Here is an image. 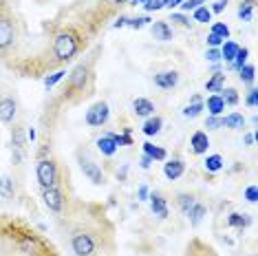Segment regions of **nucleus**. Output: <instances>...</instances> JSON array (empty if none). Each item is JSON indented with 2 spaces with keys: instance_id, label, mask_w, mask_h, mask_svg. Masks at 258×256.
I'll return each mask as SVG.
<instances>
[{
  "instance_id": "423d86ee",
  "label": "nucleus",
  "mask_w": 258,
  "mask_h": 256,
  "mask_svg": "<svg viewBox=\"0 0 258 256\" xmlns=\"http://www.w3.org/2000/svg\"><path fill=\"white\" fill-rule=\"evenodd\" d=\"M14 38H16V27H14V20H11L9 14H0V53L7 51L11 44H14Z\"/></svg>"
},
{
  "instance_id": "5fc2aeb1",
  "label": "nucleus",
  "mask_w": 258,
  "mask_h": 256,
  "mask_svg": "<svg viewBox=\"0 0 258 256\" xmlns=\"http://www.w3.org/2000/svg\"><path fill=\"white\" fill-rule=\"evenodd\" d=\"M256 139H258V133L254 131V133H249V135H245V144H247V146H251Z\"/></svg>"
},
{
  "instance_id": "864d4df0",
  "label": "nucleus",
  "mask_w": 258,
  "mask_h": 256,
  "mask_svg": "<svg viewBox=\"0 0 258 256\" xmlns=\"http://www.w3.org/2000/svg\"><path fill=\"white\" fill-rule=\"evenodd\" d=\"M181 3H183V0H163V7H168V9H174V7H179Z\"/></svg>"
},
{
  "instance_id": "bb28decb",
  "label": "nucleus",
  "mask_w": 258,
  "mask_h": 256,
  "mask_svg": "<svg viewBox=\"0 0 258 256\" xmlns=\"http://www.w3.org/2000/svg\"><path fill=\"white\" fill-rule=\"evenodd\" d=\"M223 126L232 128V131H240L245 126V117L240 113H230L227 117H223Z\"/></svg>"
},
{
  "instance_id": "8fccbe9b",
  "label": "nucleus",
  "mask_w": 258,
  "mask_h": 256,
  "mask_svg": "<svg viewBox=\"0 0 258 256\" xmlns=\"http://www.w3.org/2000/svg\"><path fill=\"white\" fill-rule=\"evenodd\" d=\"M139 166H142V168H144V170H148V168L152 166V159H150V157H148V155H144V157H142V159H139Z\"/></svg>"
},
{
  "instance_id": "6ab92c4d",
  "label": "nucleus",
  "mask_w": 258,
  "mask_h": 256,
  "mask_svg": "<svg viewBox=\"0 0 258 256\" xmlns=\"http://www.w3.org/2000/svg\"><path fill=\"white\" fill-rule=\"evenodd\" d=\"M205 214H208V208H205L203 203L195 201V206H192L190 210H187V214H185V217L190 219V223H192V225H195V228H197V225H199V223H201V221H203V217H205Z\"/></svg>"
},
{
  "instance_id": "a211bd4d",
  "label": "nucleus",
  "mask_w": 258,
  "mask_h": 256,
  "mask_svg": "<svg viewBox=\"0 0 258 256\" xmlns=\"http://www.w3.org/2000/svg\"><path fill=\"white\" fill-rule=\"evenodd\" d=\"M161 128H163V119L159 117V115H150V117L146 119V124H144V135L155 137V135H159Z\"/></svg>"
},
{
  "instance_id": "aec40b11",
  "label": "nucleus",
  "mask_w": 258,
  "mask_h": 256,
  "mask_svg": "<svg viewBox=\"0 0 258 256\" xmlns=\"http://www.w3.org/2000/svg\"><path fill=\"white\" fill-rule=\"evenodd\" d=\"M16 197V185H14V179L7 177V174H3L0 177V199H14Z\"/></svg>"
},
{
  "instance_id": "4be33fe9",
  "label": "nucleus",
  "mask_w": 258,
  "mask_h": 256,
  "mask_svg": "<svg viewBox=\"0 0 258 256\" xmlns=\"http://www.w3.org/2000/svg\"><path fill=\"white\" fill-rule=\"evenodd\" d=\"M223 89H225V73H214L212 78L205 82V91L208 93H221Z\"/></svg>"
},
{
  "instance_id": "a878e982",
  "label": "nucleus",
  "mask_w": 258,
  "mask_h": 256,
  "mask_svg": "<svg viewBox=\"0 0 258 256\" xmlns=\"http://www.w3.org/2000/svg\"><path fill=\"white\" fill-rule=\"evenodd\" d=\"M208 110H210V115H221L225 110V102H223V97L219 93H212L208 97Z\"/></svg>"
},
{
  "instance_id": "6e6552de",
  "label": "nucleus",
  "mask_w": 258,
  "mask_h": 256,
  "mask_svg": "<svg viewBox=\"0 0 258 256\" xmlns=\"http://www.w3.org/2000/svg\"><path fill=\"white\" fill-rule=\"evenodd\" d=\"M42 199H44V206L49 208L51 212H62L64 210V195L57 185H51V188H44L42 190Z\"/></svg>"
},
{
  "instance_id": "f8f14e48",
  "label": "nucleus",
  "mask_w": 258,
  "mask_h": 256,
  "mask_svg": "<svg viewBox=\"0 0 258 256\" xmlns=\"http://www.w3.org/2000/svg\"><path fill=\"white\" fill-rule=\"evenodd\" d=\"M148 201H150V210H152L155 217L168 219V203H166V199H163L159 192H152V195L148 197Z\"/></svg>"
},
{
  "instance_id": "b1692460",
  "label": "nucleus",
  "mask_w": 258,
  "mask_h": 256,
  "mask_svg": "<svg viewBox=\"0 0 258 256\" xmlns=\"http://www.w3.org/2000/svg\"><path fill=\"white\" fill-rule=\"evenodd\" d=\"M238 49L240 46L236 42H232V40H225V42L221 44V60H225V62H234V57H236L238 53Z\"/></svg>"
},
{
  "instance_id": "6e6d98bb",
  "label": "nucleus",
  "mask_w": 258,
  "mask_h": 256,
  "mask_svg": "<svg viewBox=\"0 0 258 256\" xmlns=\"http://www.w3.org/2000/svg\"><path fill=\"white\" fill-rule=\"evenodd\" d=\"M0 14H7V0H0Z\"/></svg>"
},
{
  "instance_id": "37998d69",
  "label": "nucleus",
  "mask_w": 258,
  "mask_h": 256,
  "mask_svg": "<svg viewBox=\"0 0 258 256\" xmlns=\"http://www.w3.org/2000/svg\"><path fill=\"white\" fill-rule=\"evenodd\" d=\"M205 57H208L210 62H221V49H212V46H210V49L205 51Z\"/></svg>"
},
{
  "instance_id": "473e14b6",
  "label": "nucleus",
  "mask_w": 258,
  "mask_h": 256,
  "mask_svg": "<svg viewBox=\"0 0 258 256\" xmlns=\"http://www.w3.org/2000/svg\"><path fill=\"white\" fill-rule=\"evenodd\" d=\"M247 55H249V51L245 49V46H240L238 53H236V57H234V62L230 64V67L234 69V71H238V69L243 67V64H247Z\"/></svg>"
},
{
  "instance_id": "393cba45",
  "label": "nucleus",
  "mask_w": 258,
  "mask_h": 256,
  "mask_svg": "<svg viewBox=\"0 0 258 256\" xmlns=\"http://www.w3.org/2000/svg\"><path fill=\"white\" fill-rule=\"evenodd\" d=\"M144 155H148L152 161H166V150L159 148V146H155V144H150V142H146L144 144Z\"/></svg>"
},
{
  "instance_id": "de8ad7c7",
  "label": "nucleus",
  "mask_w": 258,
  "mask_h": 256,
  "mask_svg": "<svg viewBox=\"0 0 258 256\" xmlns=\"http://www.w3.org/2000/svg\"><path fill=\"white\" fill-rule=\"evenodd\" d=\"M208 44L212 46V49H219V46L223 44V38H219V36H214V33H210L208 36Z\"/></svg>"
},
{
  "instance_id": "13d9d810",
  "label": "nucleus",
  "mask_w": 258,
  "mask_h": 256,
  "mask_svg": "<svg viewBox=\"0 0 258 256\" xmlns=\"http://www.w3.org/2000/svg\"><path fill=\"white\" fill-rule=\"evenodd\" d=\"M108 3H113V5H128L131 0H108Z\"/></svg>"
},
{
  "instance_id": "4d7b16f0",
  "label": "nucleus",
  "mask_w": 258,
  "mask_h": 256,
  "mask_svg": "<svg viewBox=\"0 0 258 256\" xmlns=\"http://www.w3.org/2000/svg\"><path fill=\"white\" fill-rule=\"evenodd\" d=\"M27 139H31V142L36 139V131H33V128H29V131H27Z\"/></svg>"
},
{
  "instance_id": "e433bc0d",
  "label": "nucleus",
  "mask_w": 258,
  "mask_h": 256,
  "mask_svg": "<svg viewBox=\"0 0 258 256\" xmlns=\"http://www.w3.org/2000/svg\"><path fill=\"white\" fill-rule=\"evenodd\" d=\"M221 126H223V117H221V115H210V117L205 119V128H208V131H219Z\"/></svg>"
},
{
  "instance_id": "7ed1b4c3",
  "label": "nucleus",
  "mask_w": 258,
  "mask_h": 256,
  "mask_svg": "<svg viewBox=\"0 0 258 256\" xmlns=\"http://www.w3.org/2000/svg\"><path fill=\"white\" fill-rule=\"evenodd\" d=\"M36 177H38V183L40 188H51V185H57V179H60V174H57V164L51 157H40L38 166H36Z\"/></svg>"
},
{
  "instance_id": "c85d7f7f",
  "label": "nucleus",
  "mask_w": 258,
  "mask_h": 256,
  "mask_svg": "<svg viewBox=\"0 0 258 256\" xmlns=\"http://www.w3.org/2000/svg\"><path fill=\"white\" fill-rule=\"evenodd\" d=\"M203 166H205V170H208V172H219L221 168H223V157H221V155H210V157H205Z\"/></svg>"
},
{
  "instance_id": "2f4dec72",
  "label": "nucleus",
  "mask_w": 258,
  "mask_h": 256,
  "mask_svg": "<svg viewBox=\"0 0 258 256\" xmlns=\"http://www.w3.org/2000/svg\"><path fill=\"white\" fill-rule=\"evenodd\" d=\"M219 95L223 97L225 106H236V104H238V91L236 89H223Z\"/></svg>"
},
{
  "instance_id": "a19ab883",
  "label": "nucleus",
  "mask_w": 258,
  "mask_h": 256,
  "mask_svg": "<svg viewBox=\"0 0 258 256\" xmlns=\"http://www.w3.org/2000/svg\"><path fill=\"white\" fill-rule=\"evenodd\" d=\"M170 20H172V22H179L181 27H192V20L187 18L185 14H172V16H170Z\"/></svg>"
},
{
  "instance_id": "3c124183",
  "label": "nucleus",
  "mask_w": 258,
  "mask_h": 256,
  "mask_svg": "<svg viewBox=\"0 0 258 256\" xmlns=\"http://www.w3.org/2000/svg\"><path fill=\"white\" fill-rule=\"evenodd\" d=\"M128 20H131V18H128V16H119V18H117V22H115V29H121V27H126L128 25Z\"/></svg>"
},
{
  "instance_id": "5701e85b",
  "label": "nucleus",
  "mask_w": 258,
  "mask_h": 256,
  "mask_svg": "<svg viewBox=\"0 0 258 256\" xmlns=\"http://www.w3.org/2000/svg\"><path fill=\"white\" fill-rule=\"evenodd\" d=\"M249 223H251V217H249V214L232 212L230 217H227V225H230V228H236V230H243V228H247Z\"/></svg>"
},
{
  "instance_id": "20e7f679",
  "label": "nucleus",
  "mask_w": 258,
  "mask_h": 256,
  "mask_svg": "<svg viewBox=\"0 0 258 256\" xmlns=\"http://www.w3.org/2000/svg\"><path fill=\"white\" fill-rule=\"evenodd\" d=\"M71 249L75 256H93L97 249V241L89 232H75L71 236Z\"/></svg>"
},
{
  "instance_id": "f03ea898",
  "label": "nucleus",
  "mask_w": 258,
  "mask_h": 256,
  "mask_svg": "<svg viewBox=\"0 0 258 256\" xmlns=\"http://www.w3.org/2000/svg\"><path fill=\"white\" fill-rule=\"evenodd\" d=\"M93 80V73H91V67L89 64H78V67L73 69L71 73H69V84H67V95H73V93H78V95H89V84Z\"/></svg>"
},
{
  "instance_id": "1a4fd4ad",
  "label": "nucleus",
  "mask_w": 258,
  "mask_h": 256,
  "mask_svg": "<svg viewBox=\"0 0 258 256\" xmlns=\"http://www.w3.org/2000/svg\"><path fill=\"white\" fill-rule=\"evenodd\" d=\"M16 113H18V104H16V100L3 97V100H0V121H3V124H11L16 117Z\"/></svg>"
},
{
  "instance_id": "79ce46f5",
  "label": "nucleus",
  "mask_w": 258,
  "mask_h": 256,
  "mask_svg": "<svg viewBox=\"0 0 258 256\" xmlns=\"http://www.w3.org/2000/svg\"><path fill=\"white\" fill-rule=\"evenodd\" d=\"M144 9L146 11H159V9H163V0H146Z\"/></svg>"
},
{
  "instance_id": "a18cd8bd",
  "label": "nucleus",
  "mask_w": 258,
  "mask_h": 256,
  "mask_svg": "<svg viewBox=\"0 0 258 256\" xmlns=\"http://www.w3.org/2000/svg\"><path fill=\"white\" fill-rule=\"evenodd\" d=\"M227 3H230V0H216L212 7H210V11H212V14H221V11H225Z\"/></svg>"
},
{
  "instance_id": "ddd939ff",
  "label": "nucleus",
  "mask_w": 258,
  "mask_h": 256,
  "mask_svg": "<svg viewBox=\"0 0 258 256\" xmlns=\"http://www.w3.org/2000/svg\"><path fill=\"white\" fill-rule=\"evenodd\" d=\"M190 146H192V153H195V155L208 153V148H210L208 133H205V131H197L195 135H192V139H190Z\"/></svg>"
},
{
  "instance_id": "4c0bfd02",
  "label": "nucleus",
  "mask_w": 258,
  "mask_h": 256,
  "mask_svg": "<svg viewBox=\"0 0 258 256\" xmlns=\"http://www.w3.org/2000/svg\"><path fill=\"white\" fill-rule=\"evenodd\" d=\"M148 22H152L148 16H137V18H131V20H128V27H131V29H144L146 25H148Z\"/></svg>"
},
{
  "instance_id": "9d476101",
  "label": "nucleus",
  "mask_w": 258,
  "mask_h": 256,
  "mask_svg": "<svg viewBox=\"0 0 258 256\" xmlns=\"http://www.w3.org/2000/svg\"><path fill=\"white\" fill-rule=\"evenodd\" d=\"M179 84V73L177 71H161L155 75V86H159L163 91H170Z\"/></svg>"
},
{
  "instance_id": "09e8293b",
  "label": "nucleus",
  "mask_w": 258,
  "mask_h": 256,
  "mask_svg": "<svg viewBox=\"0 0 258 256\" xmlns=\"http://www.w3.org/2000/svg\"><path fill=\"white\" fill-rule=\"evenodd\" d=\"M148 197H150L148 185H139V199H142V201H148Z\"/></svg>"
},
{
  "instance_id": "4468645a",
  "label": "nucleus",
  "mask_w": 258,
  "mask_h": 256,
  "mask_svg": "<svg viewBox=\"0 0 258 256\" xmlns=\"http://www.w3.org/2000/svg\"><path fill=\"white\" fill-rule=\"evenodd\" d=\"M183 172H185V164L181 159H170L163 164V174H166V179H170V181H177Z\"/></svg>"
},
{
  "instance_id": "49530a36",
  "label": "nucleus",
  "mask_w": 258,
  "mask_h": 256,
  "mask_svg": "<svg viewBox=\"0 0 258 256\" xmlns=\"http://www.w3.org/2000/svg\"><path fill=\"white\" fill-rule=\"evenodd\" d=\"M245 199H247L249 203H256V199H258V190H256V185H249V188L245 190Z\"/></svg>"
},
{
  "instance_id": "9b49d317",
  "label": "nucleus",
  "mask_w": 258,
  "mask_h": 256,
  "mask_svg": "<svg viewBox=\"0 0 258 256\" xmlns=\"http://www.w3.org/2000/svg\"><path fill=\"white\" fill-rule=\"evenodd\" d=\"M150 31L155 36V40H159V42H170L172 40V27L168 25V20H155Z\"/></svg>"
},
{
  "instance_id": "f3484780",
  "label": "nucleus",
  "mask_w": 258,
  "mask_h": 256,
  "mask_svg": "<svg viewBox=\"0 0 258 256\" xmlns=\"http://www.w3.org/2000/svg\"><path fill=\"white\" fill-rule=\"evenodd\" d=\"M97 150L106 157H113L117 153V144H115V139H113L110 133H106V135H102L97 139Z\"/></svg>"
},
{
  "instance_id": "603ef678",
  "label": "nucleus",
  "mask_w": 258,
  "mask_h": 256,
  "mask_svg": "<svg viewBox=\"0 0 258 256\" xmlns=\"http://www.w3.org/2000/svg\"><path fill=\"white\" fill-rule=\"evenodd\" d=\"M126 174H128V164H124V166L119 168V170H117V179H119V181H124Z\"/></svg>"
},
{
  "instance_id": "0eeeda50",
  "label": "nucleus",
  "mask_w": 258,
  "mask_h": 256,
  "mask_svg": "<svg viewBox=\"0 0 258 256\" xmlns=\"http://www.w3.org/2000/svg\"><path fill=\"white\" fill-rule=\"evenodd\" d=\"M80 168H82V172H84V177L89 179L91 183H95V185H102L104 181H106V174H104V170L99 168L93 159H80Z\"/></svg>"
},
{
  "instance_id": "2eb2a0df",
  "label": "nucleus",
  "mask_w": 258,
  "mask_h": 256,
  "mask_svg": "<svg viewBox=\"0 0 258 256\" xmlns=\"http://www.w3.org/2000/svg\"><path fill=\"white\" fill-rule=\"evenodd\" d=\"M133 110L139 117H150V115H155V104H152L148 97H137V100L133 102Z\"/></svg>"
},
{
  "instance_id": "c9c22d12",
  "label": "nucleus",
  "mask_w": 258,
  "mask_h": 256,
  "mask_svg": "<svg viewBox=\"0 0 258 256\" xmlns=\"http://www.w3.org/2000/svg\"><path fill=\"white\" fill-rule=\"evenodd\" d=\"M64 75H67V71H55V73L46 75V78H44V89H51V86H55L64 78Z\"/></svg>"
},
{
  "instance_id": "39448f33",
  "label": "nucleus",
  "mask_w": 258,
  "mask_h": 256,
  "mask_svg": "<svg viewBox=\"0 0 258 256\" xmlns=\"http://www.w3.org/2000/svg\"><path fill=\"white\" fill-rule=\"evenodd\" d=\"M110 117V108H108V104L106 102H97V104H93V106L86 110V124L93 126V128H99V126H104L108 121Z\"/></svg>"
},
{
  "instance_id": "ea45409f",
  "label": "nucleus",
  "mask_w": 258,
  "mask_h": 256,
  "mask_svg": "<svg viewBox=\"0 0 258 256\" xmlns=\"http://www.w3.org/2000/svg\"><path fill=\"white\" fill-rule=\"evenodd\" d=\"M203 5H205V0H183L179 7L183 9V11H195L199 7H203Z\"/></svg>"
},
{
  "instance_id": "cd10ccee",
  "label": "nucleus",
  "mask_w": 258,
  "mask_h": 256,
  "mask_svg": "<svg viewBox=\"0 0 258 256\" xmlns=\"http://www.w3.org/2000/svg\"><path fill=\"white\" fill-rule=\"evenodd\" d=\"M238 78H240V82H245V84H254L256 67H254V64H243V67L238 69Z\"/></svg>"
},
{
  "instance_id": "412c9836",
  "label": "nucleus",
  "mask_w": 258,
  "mask_h": 256,
  "mask_svg": "<svg viewBox=\"0 0 258 256\" xmlns=\"http://www.w3.org/2000/svg\"><path fill=\"white\" fill-rule=\"evenodd\" d=\"M11 146H14L16 150H25L27 146V133L22 126H14V131H11Z\"/></svg>"
},
{
  "instance_id": "dca6fc26",
  "label": "nucleus",
  "mask_w": 258,
  "mask_h": 256,
  "mask_svg": "<svg viewBox=\"0 0 258 256\" xmlns=\"http://www.w3.org/2000/svg\"><path fill=\"white\" fill-rule=\"evenodd\" d=\"M203 100H201V95H192V100H190V104L183 108V117L185 119H197L199 115L203 113Z\"/></svg>"
},
{
  "instance_id": "f257e3e1",
  "label": "nucleus",
  "mask_w": 258,
  "mask_h": 256,
  "mask_svg": "<svg viewBox=\"0 0 258 256\" xmlns=\"http://www.w3.org/2000/svg\"><path fill=\"white\" fill-rule=\"evenodd\" d=\"M53 57L57 62H69L78 55L80 51V36L73 29H62L60 33L53 38Z\"/></svg>"
},
{
  "instance_id": "c03bdc74",
  "label": "nucleus",
  "mask_w": 258,
  "mask_h": 256,
  "mask_svg": "<svg viewBox=\"0 0 258 256\" xmlns=\"http://www.w3.org/2000/svg\"><path fill=\"white\" fill-rule=\"evenodd\" d=\"M245 102H247L249 108H256V104H258V91L251 89V91L247 93V100H245Z\"/></svg>"
},
{
  "instance_id": "c756f323",
  "label": "nucleus",
  "mask_w": 258,
  "mask_h": 256,
  "mask_svg": "<svg viewBox=\"0 0 258 256\" xmlns=\"http://www.w3.org/2000/svg\"><path fill=\"white\" fill-rule=\"evenodd\" d=\"M195 201H197V199H195V195H185V192L177 197V206H179V210L183 212V214H187V210H190V208L195 206Z\"/></svg>"
},
{
  "instance_id": "f704fd0d",
  "label": "nucleus",
  "mask_w": 258,
  "mask_h": 256,
  "mask_svg": "<svg viewBox=\"0 0 258 256\" xmlns=\"http://www.w3.org/2000/svg\"><path fill=\"white\" fill-rule=\"evenodd\" d=\"M210 33H214V36L227 40V38H230V27L223 25V22H214V25H212V31H210Z\"/></svg>"
},
{
  "instance_id": "bf43d9fd",
  "label": "nucleus",
  "mask_w": 258,
  "mask_h": 256,
  "mask_svg": "<svg viewBox=\"0 0 258 256\" xmlns=\"http://www.w3.org/2000/svg\"><path fill=\"white\" fill-rule=\"evenodd\" d=\"M144 3H146V0H131L133 7H137V5H144Z\"/></svg>"
},
{
  "instance_id": "7c9ffc66",
  "label": "nucleus",
  "mask_w": 258,
  "mask_h": 256,
  "mask_svg": "<svg viewBox=\"0 0 258 256\" xmlns=\"http://www.w3.org/2000/svg\"><path fill=\"white\" fill-rule=\"evenodd\" d=\"M254 3L256 0H245L238 7V18L240 20H251V14H254Z\"/></svg>"
},
{
  "instance_id": "58836bf2",
  "label": "nucleus",
  "mask_w": 258,
  "mask_h": 256,
  "mask_svg": "<svg viewBox=\"0 0 258 256\" xmlns=\"http://www.w3.org/2000/svg\"><path fill=\"white\" fill-rule=\"evenodd\" d=\"M115 139V144H117V148L119 146H133V137H131V133H124V135H115V133H110Z\"/></svg>"
},
{
  "instance_id": "72a5a7b5",
  "label": "nucleus",
  "mask_w": 258,
  "mask_h": 256,
  "mask_svg": "<svg viewBox=\"0 0 258 256\" xmlns=\"http://www.w3.org/2000/svg\"><path fill=\"white\" fill-rule=\"evenodd\" d=\"M192 18H195V22H210L212 20V11L208 7H199L192 11Z\"/></svg>"
}]
</instances>
